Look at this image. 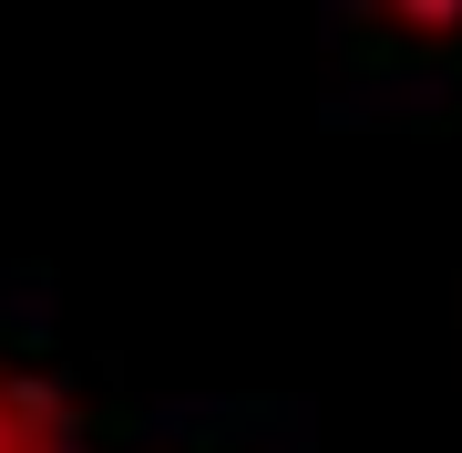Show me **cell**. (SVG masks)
Returning <instances> with one entry per match:
<instances>
[{"label": "cell", "mask_w": 462, "mask_h": 453, "mask_svg": "<svg viewBox=\"0 0 462 453\" xmlns=\"http://www.w3.org/2000/svg\"><path fill=\"white\" fill-rule=\"evenodd\" d=\"M0 453H72V402L0 361Z\"/></svg>", "instance_id": "cell-1"}]
</instances>
